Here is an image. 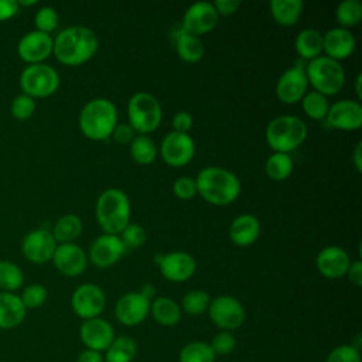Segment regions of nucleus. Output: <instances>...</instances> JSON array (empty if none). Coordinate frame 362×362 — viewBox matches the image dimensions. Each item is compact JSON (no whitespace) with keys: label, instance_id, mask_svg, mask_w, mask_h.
Masks as SVG:
<instances>
[{"label":"nucleus","instance_id":"obj_39","mask_svg":"<svg viewBox=\"0 0 362 362\" xmlns=\"http://www.w3.org/2000/svg\"><path fill=\"white\" fill-rule=\"evenodd\" d=\"M124 249H139L147 240V233L144 228L139 223H129L119 235Z\"/></svg>","mask_w":362,"mask_h":362},{"label":"nucleus","instance_id":"obj_47","mask_svg":"<svg viewBox=\"0 0 362 362\" xmlns=\"http://www.w3.org/2000/svg\"><path fill=\"white\" fill-rule=\"evenodd\" d=\"M112 137L119 144H126V143H130L133 140L134 130L130 127L129 123H117L116 127L112 132Z\"/></svg>","mask_w":362,"mask_h":362},{"label":"nucleus","instance_id":"obj_27","mask_svg":"<svg viewBox=\"0 0 362 362\" xmlns=\"http://www.w3.org/2000/svg\"><path fill=\"white\" fill-rule=\"evenodd\" d=\"M273 20L281 27H293L303 14L301 0H272L269 3Z\"/></svg>","mask_w":362,"mask_h":362},{"label":"nucleus","instance_id":"obj_33","mask_svg":"<svg viewBox=\"0 0 362 362\" xmlns=\"http://www.w3.org/2000/svg\"><path fill=\"white\" fill-rule=\"evenodd\" d=\"M157 146L148 136H134L130 141V156L140 165H148L157 158Z\"/></svg>","mask_w":362,"mask_h":362},{"label":"nucleus","instance_id":"obj_46","mask_svg":"<svg viewBox=\"0 0 362 362\" xmlns=\"http://www.w3.org/2000/svg\"><path fill=\"white\" fill-rule=\"evenodd\" d=\"M192 116L185 112V110H181V112H177L173 117V132H178V133H188L191 129H192Z\"/></svg>","mask_w":362,"mask_h":362},{"label":"nucleus","instance_id":"obj_15","mask_svg":"<svg viewBox=\"0 0 362 362\" xmlns=\"http://www.w3.org/2000/svg\"><path fill=\"white\" fill-rule=\"evenodd\" d=\"M307 88L308 81L304 65L296 64L280 75L276 83V96L281 103L293 105L303 99V96L307 93Z\"/></svg>","mask_w":362,"mask_h":362},{"label":"nucleus","instance_id":"obj_8","mask_svg":"<svg viewBox=\"0 0 362 362\" xmlns=\"http://www.w3.org/2000/svg\"><path fill=\"white\" fill-rule=\"evenodd\" d=\"M20 88L30 98H48L59 88L58 72L47 64L27 65L20 75Z\"/></svg>","mask_w":362,"mask_h":362},{"label":"nucleus","instance_id":"obj_23","mask_svg":"<svg viewBox=\"0 0 362 362\" xmlns=\"http://www.w3.org/2000/svg\"><path fill=\"white\" fill-rule=\"evenodd\" d=\"M355 45L356 40L346 28L335 27L322 35V51L325 52V57L338 62L351 57L355 51Z\"/></svg>","mask_w":362,"mask_h":362},{"label":"nucleus","instance_id":"obj_21","mask_svg":"<svg viewBox=\"0 0 362 362\" xmlns=\"http://www.w3.org/2000/svg\"><path fill=\"white\" fill-rule=\"evenodd\" d=\"M79 337L86 349L105 352L115 339L112 324L100 317L85 320L79 328Z\"/></svg>","mask_w":362,"mask_h":362},{"label":"nucleus","instance_id":"obj_18","mask_svg":"<svg viewBox=\"0 0 362 362\" xmlns=\"http://www.w3.org/2000/svg\"><path fill=\"white\" fill-rule=\"evenodd\" d=\"M151 301L139 291L123 294L115 305V315L122 325L134 327L141 324L150 314Z\"/></svg>","mask_w":362,"mask_h":362},{"label":"nucleus","instance_id":"obj_28","mask_svg":"<svg viewBox=\"0 0 362 362\" xmlns=\"http://www.w3.org/2000/svg\"><path fill=\"white\" fill-rule=\"evenodd\" d=\"M150 314L163 327H174L181 320V307L170 297H157L150 304Z\"/></svg>","mask_w":362,"mask_h":362},{"label":"nucleus","instance_id":"obj_55","mask_svg":"<svg viewBox=\"0 0 362 362\" xmlns=\"http://www.w3.org/2000/svg\"><path fill=\"white\" fill-rule=\"evenodd\" d=\"M38 1L37 0H17V4H18V7L20 6H24V7H30V6H35Z\"/></svg>","mask_w":362,"mask_h":362},{"label":"nucleus","instance_id":"obj_48","mask_svg":"<svg viewBox=\"0 0 362 362\" xmlns=\"http://www.w3.org/2000/svg\"><path fill=\"white\" fill-rule=\"evenodd\" d=\"M212 4L215 7L218 16H232L240 7L239 0H215Z\"/></svg>","mask_w":362,"mask_h":362},{"label":"nucleus","instance_id":"obj_19","mask_svg":"<svg viewBox=\"0 0 362 362\" xmlns=\"http://www.w3.org/2000/svg\"><path fill=\"white\" fill-rule=\"evenodd\" d=\"M51 260L55 269L66 277H76L82 274L88 266V256L85 250L75 242L57 245Z\"/></svg>","mask_w":362,"mask_h":362},{"label":"nucleus","instance_id":"obj_38","mask_svg":"<svg viewBox=\"0 0 362 362\" xmlns=\"http://www.w3.org/2000/svg\"><path fill=\"white\" fill-rule=\"evenodd\" d=\"M211 297L204 290H189L181 300V308L188 315H201L208 311Z\"/></svg>","mask_w":362,"mask_h":362},{"label":"nucleus","instance_id":"obj_25","mask_svg":"<svg viewBox=\"0 0 362 362\" xmlns=\"http://www.w3.org/2000/svg\"><path fill=\"white\" fill-rule=\"evenodd\" d=\"M27 314L20 296L16 293L0 291V329H13L18 327Z\"/></svg>","mask_w":362,"mask_h":362},{"label":"nucleus","instance_id":"obj_30","mask_svg":"<svg viewBox=\"0 0 362 362\" xmlns=\"http://www.w3.org/2000/svg\"><path fill=\"white\" fill-rule=\"evenodd\" d=\"M57 243H72L82 233V221L75 214L62 215L51 230Z\"/></svg>","mask_w":362,"mask_h":362},{"label":"nucleus","instance_id":"obj_10","mask_svg":"<svg viewBox=\"0 0 362 362\" xmlns=\"http://www.w3.org/2000/svg\"><path fill=\"white\" fill-rule=\"evenodd\" d=\"M71 305L74 313L83 321L96 318L102 314L106 305L105 291L93 283L81 284L71 296Z\"/></svg>","mask_w":362,"mask_h":362},{"label":"nucleus","instance_id":"obj_4","mask_svg":"<svg viewBox=\"0 0 362 362\" xmlns=\"http://www.w3.org/2000/svg\"><path fill=\"white\" fill-rule=\"evenodd\" d=\"M130 199L119 188H107L96 199L95 215L103 233L120 235L130 223Z\"/></svg>","mask_w":362,"mask_h":362},{"label":"nucleus","instance_id":"obj_12","mask_svg":"<svg viewBox=\"0 0 362 362\" xmlns=\"http://www.w3.org/2000/svg\"><path fill=\"white\" fill-rule=\"evenodd\" d=\"M160 156L171 167H184L195 156V143L188 133L170 132L161 141Z\"/></svg>","mask_w":362,"mask_h":362},{"label":"nucleus","instance_id":"obj_22","mask_svg":"<svg viewBox=\"0 0 362 362\" xmlns=\"http://www.w3.org/2000/svg\"><path fill=\"white\" fill-rule=\"evenodd\" d=\"M351 259L349 255L337 245H329L322 247L317 257H315V266L318 272L327 277V279H339L346 274V270L349 267Z\"/></svg>","mask_w":362,"mask_h":362},{"label":"nucleus","instance_id":"obj_31","mask_svg":"<svg viewBox=\"0 0 362 362\" xmlns=\"http://www.w3.org/2000/svg\"><path fill=\"white\" fill-rule=\"evenodd\" d=\"M137 354V344L132 337H115L113 342L105 351V362H132Z\"/></svg>","mask_w":362,"mask_h":362},{"label":"nucleus","instance_id":"obj_32","mask_svg":"<svg viewBox=\"0 0 362 362\" xmlns=\"http://www.w3.org/2000/svg\"><path fill=\"white\" fill-rule=\"evenodd\" d=\"M266 175L276 182L287 180L293 173V158L286 153H273L264 164Z\"/></svg>","mask_w":362,"mask_h":362},{"label":"nucleus","instance_id":"obj_26","mask_svg":"<svg viewBox=\"0 0 362 362\" xmlns=\"http://www.w3.org/2000/svg\"><path fill=\"white\" fill-rule=\"evenodd\" d=\"M173 40L175 52L180 59L188 64H195L202 59L205 54V47L199 37L182 31V28L178 25V30L173 33Z\"/></svg>","mask_w":362,"mask_h":362},{"label":"nucleus","instance_id":"obj_29","mask_svg":"<svg viewBox=\"0 0 362 362\" xmlns=\"http://www.w3.org/2000/svg\"><path fill=\"white\" fill-rule=\"evenodd\" d=\"M294 48L300 58L311 61L322 52V34L315 28H304L296 35Z\"/></svg>","mask_w":362,"mask_h":362},{"label":"nucleus","instance_id":"obj_3","mask_svg":"<svg viewBox=\"0 0 362 362\" xmlns=\"http://www.w3.org/2000/svg\"><path fill=\"white\" fill-rule=\"evenodd\" d=\"M79 129L86 139L102 141L112 136L117 124V109L106 98H95L86 102L78 117Z\"/></svg>","mask_w":362,"mask_h":362},{"label":"nucleus","instance_id":"obj_41","mask_svg":"<svg viewBox=\"0 0 362 362\" xmlns=\"http://www.w3.org/2000/svg\"><path fill=\"white\" fill-rule=\"evenodd\" d=\"M58 21H59V17L57 10L49 6L41 7L34 16L35 30L45 34H51L58 27Z\"/></svg>","mask_w":362,"mask_h":362},{"label":"nucleus","instance_id":"obj_16","mask_svg":"<svg viewBox=\"0 0 362 362\" xmlns=\"http://www.w3.org/2000/svg\"><path fill=\"white\" fill-rule=\"evenodd\" d=\"M57 249V242L51 230L40 228L28 232L21 242V252L24 257L35 264L49 262Z\"/></svg>","mask_w":362,"mask_h":362},{"label":"nucleus","instance_id":"obj_13","mask_svg":"<svg viewBox=\"0 0 362 362\" xmlns=\"http://www.w3.org/2000/svg\"><path fill=\"white\" fill-rule=\"evenodd\" d=\"M218 21L219 16L214 4L209 1H198L185 10L180 27L188 34L201 37L211 33L218 25Z\"/></svg>","mask_w":362,"mask_h":362},{"label":"nucleus","instance_id":"obj_53","mask_svg":"<svg viewBox=\"0 0 362 362\" xmlns=\"http://www.w3.org/2000/svg\"><path fill=\"white\" fill-rule=\"evenodd\" d=\"M139 293L151 301V297L156 294V288H154V286H153V284L146 283L144 286H141V290H140Z\"/></svg>","mask_w":362,"mask_h":362},{"label":"nucleus","instance_id":"obj_14","mask_svg":"<svg viewBox=\"0 0 362 362\" xmlns=\"http://www.w3.org/2000/svg\"><path fill=\"white\" fill-rule=\"evenodd\" d=\"M325 123L337 130L355 132L362 127V105L354 99H342L329 105Z\"/></svg>","mask_w":362,"mask_h":362},{"label":"nucleus","instance_id":"obj_34","mask_svg":"<svg viewBox=\"0 0 362 362\" xmlns=\"http://www.w3.org/2000/svg\"><path fill=\"white\" fill-rule=\"evenodd\" d=\"M216 355L214 354L209 344L204 341H191L185 344L180 354V362H215Z\"/></svg>","mask_w":362,"mask_h":362},{"label":"nucleus","instance_id":"obj_51","mask_svg":"<svg viewBox=\"0 0 362 362\" xmlns=\"http://www.w3.org/2000/svg\"><path fill=\"white\" fill-rule=\"evenodd\" d=\"M76 362H105V361H103L102 352H96V351H92V349H85L78 355Z\"/></svg>","mask_w":362,"mask_h":362},{"label":"nucleus","instance_id":"obj_1","mask_svg":"<svg viewBox=\"0 0 362 362\" xmlns=\"http://www.w3.org/2000/svg\"><path fill=\"white\" fill-rule=\"evenodd\" d=\"M99 40L93 30L83 25H71L61 30L54 38L52 54L66 66L88 62L98 51Z\"/></svg>","mask_w":362,"mask_h":362},{"label":"nucleus","instance_id":"obj_17","mask_svg":"<svg viewBox=\"0 0 362 362\" xmlns=\"http://www.w3.org/2000/svg\"><path fill=\"white\" fill-rule=\"evenodd\" d=\"M52 48L54 38L51 37V34L34 30L20 38L17 44V54L28 65L44 64V61L51 57Z\"/></svg>","mask_w":362,"mask_h":362},{"label":"nucleus","instance_id":"obj_5","mask_svg":"<svg viewBox=\"0 0 362 362\" xmlns=\"http://www.w3.org/2000/svg\"><path fill=\"white\" fill-rule=\"evenodd\" d=\"M308 129L303 119L293 115H283L272 119L266 127L264 136L273 153L290 154L298 148L307 139Z\"/></svg>","mask_w":362,"mask_h":362},{"label":"nucleus","instance_id":"obj_44","mask_svg":"<svg viewBox=\"0 0 362 362\" xmlns=\"http://www.w3.org/2000/svg\"><path fill=\"white\" fill-rule=\"evenodd\" d=\"M325 362H361V352L356 346L344 344L334 348L328 354Z\"/></svg>","mask_w":362,"mask_h":362},{"label":"nucleus","instance_id":"obj_40","mask_svg":"<svg viewBox=\"0 0 362 362\" xmlns=\"http://www.w3.org/2000/svg\"><path fill=\"white\" fill-rule=\"evenodd\" d=\"M47 297H48V291H47V288H45L42 284H40V283H31V284H28V286L23 290V293H21V296H20V298H21V301H23V304H24V307H25L27 310L40 308V307L47 301Z\"/></svg>","mask_w":362,"mask_h":362},{"label":"nucleus","instance_id":"obj_37","mask_svg":"<svg viewBox=\"0 0 362 362\" xmlns=\"http://www.w3.org/2000/svg\"><path fill=\"white\" fill-rule=\"evenodd\" d=\"M24 274L21 269L10 262V260H0V291L14 293L23 286Z\"/></svg>","mask_w":362,"mask_h":362},{"label":"nucleus","instance_id":"obj_35","mask_svg":"<svg viewBox=\"0 0 362 362\" xmlns=\"http://www.w3.org/2000/svg\"><path fill=\"white\" fill-rule=\"evenodd\" d=\"M301 107L304 113L313 120H324L329 107L328 98L317 90H307L303 96Z\"/></svg>","mask_w":362,"mask_h":362},{"label":"nucleus","instance_id":"obj_9","mask_svg":"<svg viewBox=\"0 0 362 362\" xmlns=\"http://www.w3.org/2000/svg\"><path fill=\"white\" fill-rule=\"evenodd\" d=\"M208 315L211 321L221 328V331H233L245 322V307L243 304L232 296H218L211 300L208 307Z\"/></svg>","mask_w":362,"mask_h":362},{"label":"nucleus","instance_id":"obj_36","mask_svg":"<svg viewBox=\"0 0 362 362\" xmlns=\"http://www.w3.org/2000/svg\"><path fill=\"white\" fill-rule=\"evenodd\" d=\"M335 18L341 28H352L362 20V3L359 0H344L335 8Z\"/></svg>","mask_w":362,"mask_h":362},{"label":"nucleus","instance_id":"obj_52","mask_svg":"<svg viewBox=\"0 0 362 362\" xmlns=\"http://www.w3.org/2000/svg\"><path fill=\"white\" fill-rule=\"evenodd\" d=\"M352 164L358 173L362 171V141H358L352 151Z\"/></svg>","mask_w":362,"mask_h":362},{"label":"nucleus","instance_id":"obj_20","mask_svg":"<svg viewBox=\"0 0 362 362\" xmlns=\"http://www.w3.org/2000/svg\"><path fill=\"white\" fill-rule=\"evenodd\" d=\"M124 246L119 235L102 233L89 246V260L99 269H106L117 263L124 253Z\"/></svg>","mask_w":362,"mask_h":362},{"label":"nucleus","instance_id":"obj_24","mask_svg":"<svg viewBox=\"0 0 362 362\" xmlns=\"http://www.w3.org/2000/svg\"><path fill=\"white\" fill-rule=\"evenodd\" d=\"M260 235V222L255 215H238L229 225V238L236 246H250Z\"/></svg>","mask_w":362,"mask_h":362},{"label":"nucleus","instance_id":"obj_45","mask_svg":"<svg viewBox=\"0 0 362 362\" xmlns=\"http://www.w3.org/2000/svg\"><path fill=\"white\" fill-rule=\"evenodd\" d=\"M173 192L177 198L180 199H191L194 198L198 191H197V182H195V178L192 177H188V175H181L178 177L174 184H173Z\"/></svg>","mask_w":362,"mask_h":362},{"label":"nucleus","instance_id":"obj_54","mask_svg":"<svg viewBox=\"0 0 362 362\" xmlns=\"http://www.w3.org/2000/svg\"><path fill=\"white\" fill-rule=\"evenodd\" d=\"M361 82H362V74L359 72L356 76H355V93L358 96V102L362 99V89H361Z\"/></svg>","mask_w":362,"mask_h":362},{"label":"nucleus","instance_id":"obj_50","mask_svg":"<svg viewBox=\"0 0 362 362\" xmlns=\"http://www.w3.org/2000/svg\"><path fill=\"white\" fill-rule=\"evenodd\" d=\"M345 276H348L351 283H354L355 286L359 287L362 284V262L359 259L351 262Z\"/></svg>","mask_w":362,"mask_h":362},{"label":"nucleus","instance_id":"obj_49","mask_svg":"<svg viewBox=\"0 0 362 362\" xmlns=\"http://www.w3.org/2000/svg\"><path fill=\"white\" fill-rule=\"evenodd\" d=\"M20 11L16 0H0V21H7L13 18Z\"/></svg>","mask_w":362,"mask_h":362},{"label":"nucleus","instance_id":"obj_7","mask_svg":"<svg viewBox=\"0 0 362 362\" xmlns=\"http://www.w3.org/2000/svg\"><path fill=\"white\" fill-rule=\"evenodd\" d=\"M127 119L134 133L147 136L154 132L163 120L161 105L151 93L136 92L127 102Z\"/></svg>","mask_w":362,"mask_h":362},{"label":"nucleus","instance_id":"obj_11","mask_svg":"<svg viewBox=\"0 0 362 362\" xmlns=\"http://www.w3.org/2000/svg\"><path fill=\"white\" fill-rule=\"evenodd\" d=\"M154 262L158 266L161 276L173 283L187 281L197 270L195 259L189 253L181 250L156 255Z\"/></svg>","mask_w":362,"mask_h":362},{"label":"nucleus","instance_id":"obj_43","mask_svg":"<svg viewBox=\"0 0 362 362\" xmlns=\"http://www.w3.org/2000/svg\"><path fill=\"white\" fill-rule=\"evenodd\" d=\"M215 355H229L236 346V338L230 331H219L209 342Z\"/></svg>","mask_w":362,"mask_h":362},{"label":"nucleus","instance_id":"obj_2","mask_svg":"<svg viewBox=\"0 0 362 362\" xmlns=\"http://www.w3.org/2000/svg\"><path fill=\"white\" fill-rule=\"evenodd\" d=\"M197 191L204 201L215 206H225L232 204L240 194L239 178L223 167H205L197 178Z\"/></svg>","mask_w":362,"mask_h":362},{"label":"nucleus","instance_id":"obj_42","mask_svg":"<svg viewBox=\"0 0 362 362\" xmlns=\"http://www.w3.org/2000/svg\"><path fill=\"white\" fill-rule=\"evenodd\" d=\"M35 112V99L28 95H17L10 105V113L17 120H27Z\"/></svg>","mask_w":362,"mask_h":362},{"label":"nucleus","instance_id":"obj_6","mask_svg":"<svg viewBox=\"0 0 362 362\" xmlns=\"http://www.w3.org/2000/svg\"><path fill=\"white\" fill-rule=\"evenodd\" d=\"M304 71L308 85L327 98L337 95L345 83V71L341 62L325 55L308 61L307 65H304Z\"/></svg>","mask_w":362,"mask_h":362}]
</instances>
